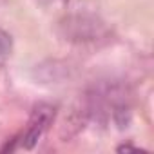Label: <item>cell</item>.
Segmentation results:
<instances>
[{
  "label": "cell",
  "instance_id": "1",
  "mask_svg": "<svg viewBox=\"0 0 154 154\" xmlns=\"http://www.w3.org/2000/svg\"><path fill=\"white\" fill-rule=\"evenodd\" d=\"M60 31L69 42L89 44L105 35V26L93 15H69L60 22Z\"/></svg>",
  "mask_w": 154,
  "mask_h": 154
},
{
  "label": "cell",
  "instance_id": "2",
  "mask_svg": "<svg viewBox=\"0 0 154 154\" xmlns=\"http://www.w3.org/2000/svg\"><path fill=\"white\" fill-rule=\"evenodd\" d=\"M54 114H56V109L53 105H49V103H38L33 109L29 123H27V129H26L24 138H22V147L24 149H33L38 143V140L42 138V134L53 123Z\"/></svg>",
  "mask_w": 154,
  "mask_h": 154
},
{
  "label": "cell",
  "instance_id": "3",
  "mask_svg": "<svg viewBox=\"0 0 154 154\" xmlns=\"http://www.w3.org/2000/svg\"><path fill=\"white\" fill-rule=\"evenodd\" d=\"M13 49V38L9 33L0 29V58H6Z\"/></svg>",
  "mask_w": 154,
  "mask_h": 154
},
{
  "label": "cell",
  "instance_id": "4",
  "mask_svg": "<svg viewBox=\"0 0 154 154\" xmlns=\"http://www.w3.org/2000/svg\"><path fill=\"white\" fill-rule=\"evenodd\" d=\"M63 2H67V0H63Z\"/></svg>",
  "mask_w": 154,
  "mask_h": 154
}]
</instances>
